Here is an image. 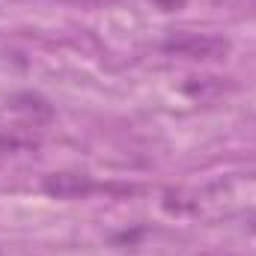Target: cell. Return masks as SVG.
Here are the masks:
<instances>
[{"mask_svg":"<svg viewBox=\"0 0 256 256\" xmlns=\"http://www.w3.org/2000/svg\"><path fill=\"white\" fill-rule=\"evenodd\" d=\"M164 51L188 60H224L232 51V42L214 33H173L164 42Z\"/></svg>","mask_w":256,"mask_h":256,"instance_id":"1","label":"cell"},{"mask_svg":"<svg viewBox=\"0 0 256 256\" xmlns=\"http://www.w3.org/2000/svg\"><path fill=\"white\" fill-rule=\"evenodd\" d=\"M42 191L48 194V196H57V200H84V196H90V194L98 191V185H96L92 176H86V173L63 170V173L45 176Z\"/></svg>","mask_w":256,"mask_h":256,"instance_id":"2","label":"cell"},{"mask_svg":"<svg viewBox=\"0 0 256 256\" xmlns=\"http://www.w3.org/2000/svg\"><path fill=\"white\" fill-rule=\"evenodd\" d=\"M226 90V84L220 80V78H191L185 86H182V92H188L194 98H212V96H218V92H224Z\"/></svg>","mask_w":256,"mask_h":256,"instance_id":"3","label":"cell"},{"mask_svg":"<svg viewBox=\"0 0 256 256\" xmlns=\"http://www.w3.org/2000/svg\"><path fill=\"white\" fill-rule=\"evenodd\" d=\"M158 9H164V12H179L182 6H185V0H152Z\"/></svg>","mask_w":256,"mask_h":256,"instance_id":"4","label":"cell"},{"mask_svg":"<svg viewBox=\"0 0 256 256\" xmlns=\"http://www.w3.org/2000/svg\"><path fill=\"white\" fill-rule=\"evenodd\" d=\"M200 256H220V254H200Z\"/></svg>","mask_w":256,"mask_h":256,"instance_id":"5","label":"cell"}]
</instances>
